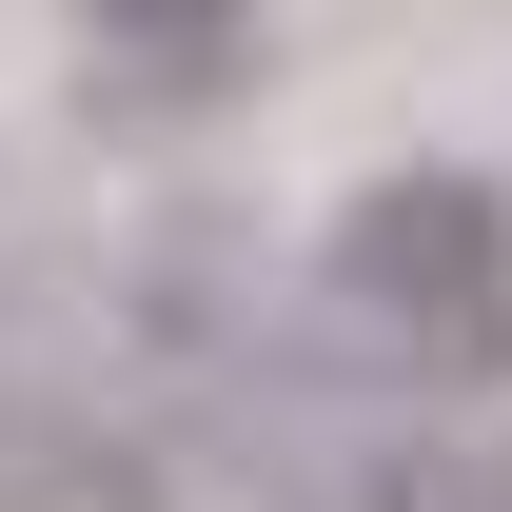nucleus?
Segmentation results:
<instances>
[{
	"label": "nucleus",
	"mask_w": 512,
	"mask_h": 512,
	"mask_svg": "<svg viewBox=\"0 0 512 512\" xmlns=\"http://www.w3.org/2000/svg\"><path fill=\"white\" fill-rule=\"evenodd\" d=\"M316 296L355 335H375L394 394H512V178H473V158H394V178L335 197L316 237Z\"/></svg>",
	"instance_id": "1"
},
{
	"label": "nucleus",
	"mask_w": 512,
	"mask_h": 512,
	"mask_svg": "<svg viewBox=\"0 0 512 512\" xmlns=\"http://www.w3.org/2000/svg\"><path fill=\"white\" fill-rule=\"evenodd\" d=\"M296 512H512V414L473 394H414V434H355V453H316L296 473Z\"/></svg>",
	"instance_id": "3"
},
{
	"label": "nucleus",
	"mask_w": 512,
	"mask_h": 512,
	"mask_svg": "<svg viewBox=\"0 0 512 512\" xmlns=\"http://www.w3.org/2000/svg\"><path fill=\"white\" fill-rule=\"evenodd\" d=\"M79 20H99V60H158V79H217V60H237V20H256V0H79Z\"/></svg>",
	"instance_id": "4"
},
{
	"label": "nucleus",
	"mask_w": 512,
	"mask_h": 512,
	"mask_svg": "<svg viewBox=\"0 0 512 512\" xmlns=\"http://www.w3.org/2000/svg\"><path fill=\"white\" fill-rule=\"evenodd\" d=\"M158 434L99 375H0V512H158Z\"/></svg>",
	"instance_id": "2"
}]
</instances>
